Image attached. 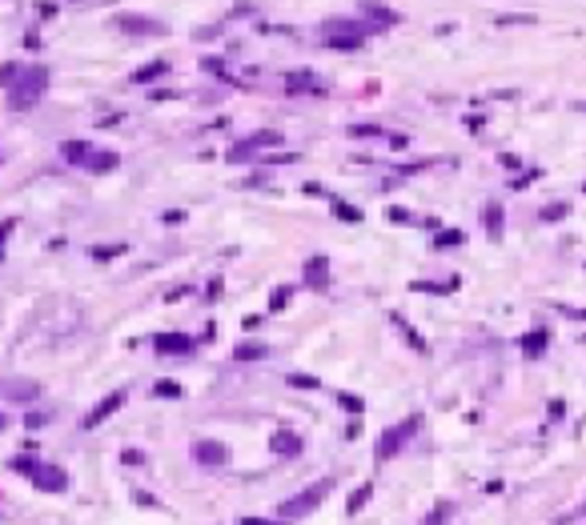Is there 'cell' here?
<instances>
[{"instance_id": "obj_1", "label": "cell", "mask_w": 586, "mask_h": 525, "mask_svg": "<svg viewBox=\"0 0 586 525\" xmlns=\"http://www.w3.org/2000/svg\"><path fill=\"white\" fill-rule=\"evenodd\" d=\"M45 89H48V69L32 65V69H24L21 81L8 89V100H12V109H17V113H24V109H32V105L45 96Z\"/></svg>"}, {"instance_id": "obj_2", "label": "cell", "mask_w": 586, "mask_h": 525, "mask_svg": "<svg viewBox=\"0 0 586 525\" xmlns=\"http://www.w3.org/2000/svg\"><path fill=\"white\" fill-rule=\"evenodd\" d=\"M381 28L370 24L366 17H329L322 21V36H346V41H357V45H366V36H377Z\"/></svg>"}, {"instance_id": "obj_3", "label": "cell", "mask_w": 586, "mask_h": 525, "mask_svg": "<svg viewBox=\"0 0 586 525\" xmlns=\"http://www.w3.org/2000/svg\"><path fill=\"white\" fill-rule=\"evenodd\" d=\"M17 469L32 478L36 489H45V493H61V489H69V473L65 469H56V465H45V461H17Z\"/></svg>"}, {"instance_id": "obj_4", "label": "cell", "mask_w": 586, "mask_h": 525, "mask_svg": "<svg viewBox=\"0 0 586 525\" xmlns=\"http://www.w3.org/2000/svg\"><path fill=\"white\" fill-rule=\"evenodd\" d=\"M113 24H117L121 32H129V36H161V32H165L161 21L141 17V12H117V17H113Z\"/></svg>"}, {"instance_id": "obj_5", "label": "cell", "mask_w": 586, "mask_h": 525, "mask_svg": "<svg viewBox=\"0 0 586 525\" xmlns=\"http://www.w3.org/2000/svg\"><path fill=\"white\" fill-rule=\"evenodd\" d=\"M329 493V481H317V485H309L302 497H293V502L282 505V517H302V513H309V509H317V505L326 502Z\"/></svg>"}, {"instance_id": "obj_6", "label": "cell", "mask_w": 586, "mask_h": 525, "mask_svg": "<svg viewBox=\"0 0 586 525\" xmlns=\"http://www.w3.org/2000/svg\"><path fill=\"white\" fill-rule=\"evenodd\" d=\"M418 425H422L418 417H406V421H401L398 429H390V433H381V441H377V457H394V453L401 449V445L410 441V437L418 433Z\"/></svg>"}, {"instance_id": "obj_7", "label": "cell", "mask_w": 586, "mask_h": 525, "mask_svg": "<svg viewBox=\"0 0 586 525\" xmlns=\"http://www.w3.org/2000/svg\"><path fill=\"white\" fill-rule=\"evenodd\" d=\"M278 144H282V133L265 129V133H253L249 140L233 144V149H229V157H233V160H245V157H253V153H261V149H278Z\"/></svg>"}, {"instance_id": "obj_8", "label": "cell", "mask_w": 586, "mask_h": 525, "mask_svg": "<svg viewBox=\"0 0 586 525\" xmlns=\"http://www.w3.org/2000/svg\"><path fill=\"white\" fill-rule=\"evenodd\" d=\"M357 17H366L370 24L377 28H390V24H398L401 17L390 8V4H381V0H357Z\"/></svg>"}, {"instance_id": "obj_9", "label": "cell", "mask_w": 586, "mask_h": 525, "mask_svg": "<svg viewBox=\"0 0 586 525\" xmlns=\"http://www.w3.org/2000/svg\"><path fill=\"white\" fill-rule=\"evenodd\" d=\"M285 89L293 92V96H297V92H313V96H322L326 85L313 76V69H293V72H285Z\"/></svg>"}, {"instance_id": "obj_10", "label": "cell", "mask_w": 586, "mask_h": 525, "mask_svg": "<svg viewBox=\"0 0 586 525\" xmlns=\"http://www.w3.org/2000/svg\"><path fill=\"white\" fill-rule=\"evenodd\" d=\"M153 349H157V353H193L197 341L185 337V333H157V337H153Z\"/></svg>"}, {"instance_id": "obj_11", "label": "cell", "mask_w": 586, "mask_h": 525, "mask_svg": "<svg viewBox=\"0 0 586 525\" xmlns=\"http://www.w3.org/2000/svg\"><path fill=\"white\" fill-rule=\"evenodd\" d=\"M121 405H125V389L109 393V397H105V401H101V405H96V409L89 413V417H85V429H96V425H101L105 417H113V413H117Z\"/></svg>"}, {"instance_id": "obj_12", "label": "cell", "mask_w": 586, "mask_h": 525, "mask_svg": "<svg viewBox=\"0 0 586 525\" xmlns=\"http://www.w3.org/2000/svg\"><path fill=\"white\" fill-rule=\"evenodd\" d=\"M193 457L201 465H221V461H229V449L221 441H193Z\"/></svg>"}, {"instance_id": "obj_13", "label": "cell", "mask_w": 586, "mask_h": 525, "mask_svg": "<svg viewBox=\"0 0 586 525\" xmlns=\"http://www.w3.org/2000/svg\"><path fill=\"white\" fill-rule=\"evenodd\" d=\"M326 281H329V261L326 257H309L305 261V285L309 289H326Z\"/></svg>"}, {"instance_id": "obj_14", "label": "cell", "mask_w": 586, "mask_h": 525, "mask_svg": "<svg viewBox=\"0 0 586 525\" xmlns=\"http://www.w3.org/2000/svg\"><path fill=\"white\" fill-rule=\"evenodd\" d=\"M165 72H169V61H165V56H157V61H149V65H141V69L133 72L129 81H133V85H153V81H161Z\"/></svg>"}, {"instance_id": "obj_15", "label": "cell", "mask_w": 586, "mask_h": 525, "mask_svg": "<svg viewBox=\"0 0 586 525\" xmlns=\"http://www.w3.org/2000/svg\"><path fill=\"white\" fill-rule=\"evenodd\" d=\"M478 221H482V228H486L490 237H502V205H498V201H486L482 213H478Z\"/></svg>"}, {"instance_id": "obj_16", "label": "cell", "mask_w": 586, "mask_h": 525, "mask_svg": "<svg viewBox=\"0 0 586 525\" xmlns=\"http://www.w3.org/2000/svg\"><path fill=\"white\" fill-rule=\"evenodd\" d=\"M550 345V329H530L526 337H522V353L534 361V357H542V349Z\"/></svg>"}, {"instance_id": "obj_17", "label": "cell", "mask_w": 586, "mask_h": 525, "mask_svg": "<svg viewBox=\"0 0 586 525\" xmlns=\"http://www.w3.org/2000/svg\"><path fill=\"white\" fill-rule=\"evenodd\" d=\"M117 164H121V157L113 153V149H105V153H96V149H93V157L85 160V169H89V173H113Z\"/></svg>"}, {"instance_id": "obj_18", "label": "cell", "mask_w": 586, "mask_h": 525, "mask_svg": "<svg viewBox=\"0 0 586 525\" xmlns=\"http://www.w3.org/2000/svg\"><path fill=\"white\" fill-rule=\"evenodd\" d=\"M269 445H273V453H285V457H293V453H297V449H302V437H297V433H289V429H278V433H273V441H269Z\"/></svg>"}, {"instance_id": "obj_19", "label": "cell", "mask_w": 586, "mask_h": 525, "mask_svg": "<svg viewBox=\"0 0 586 525\" xmlns=\"http://www.w3.org/2000/svg\"><path fill=\"white\" fill-rule=\"evenodd\" d=\"M61 157L69 160V164H85V160L93 157V149H89L85 140H65V144H61Z\"/></svg>"}, {"instance_id": "obj_20", "label": "cell", "mask_w": 586, "mask_h": 525, "mask_svg": "<svg viewBox=\"0 0 586 525\" xmlns=\"http://www.w3.org/2000/svg\"><path fill=\"white\" fill-rule=\"evenodd\" d=\"M265 353H269V349H265L261 341H245V345H237V349H233V361L245 365V361H261Z\"/></svg>"}, {"instance_id": "obj_21", "label": "cell", "mask_w": 586, "mask_h": 525, "mask_svg": "<svg viewBox=\"0 0 586 525\" xmlns=\"http://www.w3.org/2000/svg\"><path fill=\"white\" fill-rule=\"evenodd\" d=\"M41 385L36 381H8V397H17V401H28V397H36Z\"/></svg>"}, {"instance_id": "obj_22", "label": "cell", "mask_w": 586, "mask_h": 525, "mask_svg": "<svg viewBox=\"0 0 586 525\" xmlns=\"http://www.w3.org/2000/svg\"><path fill=\"white\" fill-rule=\"evenodd\" d=\"M24 65H17V61H8V65H0V89H12L17 81H21Z\"/></svg>"}, {"instance_id": "obj_23", "label": "cell", "mask_w": 586, "mask_h": 525, "mask_svg": "<svg viewBox=\"0 0 586 525\" xmlns=\"http://www.w3.org/2000/svg\"><path fill=\"white\" fill-rule=\"evenodd\" d=\"M329 208H333V217H342V221H362V208H353V205H346V201H329Z\"/></svg>"}, {"instance_id": "obj_24", "label": "cell", "mask_w": 586, "mask_h": 525, "mask_svg": "<svg viewBox=\"0 0 586 525\" xmlns=\"http://www.w3.org/2000/svg\"><path fill=\"white\" fill-rule=\"evenodd\" d=\"M350 137L353 140H374V137H386V129H377V125H350Z\"/></svg>"}, {"instance_id": "obj_25", "label": "cell", "mask_w": 586, "mask_h": 525, "mask_svg": "<svg viewBox=\"0 0 586 525\" xmlns=\"http://www.w3.org/2000/svg\"><path fill=\"white\" fill-rule=\"evenodd\" d=\"M201 69H205V72H213V76H221V81L229 76V65H225L221 56H205V61H201Z\"/></svg>"}, {"instance_id": "obj_26", "label": "cell", "mask_w": 586, "mask_h": 525, "mask_svg": "<svg viewBox=\"0 0 586 525\" xmlns=\"http://www.w3.org/2000/svg\"><path fill=\"white\" fill-rule=\"evenodd\" d=\"M326 48H333V52H357V41H346V36H326Z\"/></svg>"}, {"instance_id": "obj_27", "label": "cell", "mask_w": 586, "mask_h": 525, "mask_svg": "<svg viewBox=\"0 0 586 525\" xmlns=\"http://www.w3.org/2000/svg\"><path fill=\"white\" fill-rule=\"evenodd\" d=\"M153 393H157V397H169V401H177V397H181V385H177V381H157Z\"/></svg>"}, {"instance_id": "obj_28", "label": "cell", "mask_w": 586, "mask_h": 525, "mask_svg": "<svg viewBox=\"0 0 586 525\" xmlns=\"http://www.w3.org/2000/svg\"><path fill=\"white\" fill-rule=\"evenodd\" d=\"M466 241V233H458V228H446L442 237H438V249H450V245H462Z\"/></svg>"}, {"instance_id": "obj_29", "label": "cell", "mask_w": 586, "mask_h": 525, "mask_svg": "<svg viewBox=\"0 0 586 525\" xmlns=\"http://www.w3.org/2000/svg\"><path fill=\"white\" fill-rule=\"evenodd\" d=\"M566 213H570V205H546L538 217H542V221H563Z\"/></svg>"}, {"instance_id": "obj_30", "label": "cell", "mask_w": 586, "mask_h": 525, "mask_svg": "<svg viewBox=\"0 0 586 525\" xmlns=\"http://www.w3.org/2000/svg\"><path fill=\"white\" fill-rule=\"evenodd\" d=\"M289 385H297V389H322V381H317V377H302V373H293V377H289Z\"/></svg>"}, {"instance_id": "obj_31", "label": "cell", "mask_w": 586, "mask_h": 525, "mask_svg": "<svg viewBox=\"0 0 586 525\" xmlns=\"http://www.w3.org/2000/svg\"><path fill=\"white\" fill-rule=\"evenodd\" d=\"M125 253V245H109V249H93V257L96 261H109V257H121Z\"/></svg>"}, {"instance_id": "obj_32", "label": "cell", "mask_w": 586, "mask_h": 525, "mask_svg": "<svg viewBox=\"0 0 586 525\" xmlns=\"http://www.w3.org/2000/svg\"><path fill=\"white\" fill-rule=\"evenodd\" d=\"M366 502H370V489H362V493H353V497H350V513H357V509H362Z\"/></svg>"}, {"instance_id": "obj_33", "label": "cell", "mask_w": 586, "mask_h": 525, "mask_svg": "<svg viewBox=\"0 0 586 525\" xmlns=\"http://www.w3.org/2000/svg\"><path fill=\"white\" fill-rule=\"evenodd\" d=\"M386 140H390V149H406V144H410L406 133H386Z\"/></svg>"}, {"instance_id": "obj_34", "label": "cell", "mask_w": 586, "mask_h": 525, "mask_svg": "<svg viewBox=\"0 0 586 525\" xmlns=\"http://www.w3.org/2000/svg\"><path fill=\"white\" fill-rule=\"evenodd\" d=\"M342 405H346V409H357V413H362V397H350V393H342Z\"/></svg>"}, {"instance_id": "obj_35", "label": "cell", "mask_w": 586, "mask_h": 525, "mask_svg": "<svg viewBox=\"0 0 586 525\" xmlns=\"http://www.w3.org/2000/svg\"><path fill=\"white\" fill-rule=\"evenodd\" d=\"M498 160H502V164H506V169H522V160H518L514 153H502V157H498Z\"/></svg>"}, {"instance_id": "obj_36", "label": "cell", "mask_w": 586, "mask_h": 525, "mask_svg": "<svg viewBox=\"0 0 586 525\" xmlns=\"http://www.w3.org/2000/svg\"><path fill=\"white\" fill-rule=\"evenodd\" d=\"M285 301H289V289H278V293H273V301H269V305H273V309H282Z\"/></svg>"}, {"instance_id": "obj_37", "label": "cell", "mask_w": 586, "mask_h": 525, "mask_svg": "<svg viewBox=\"0 0 586 525\" xmlns=\"http://www.w3.org/2000/svg\"><path fill=\"white\" fill-rule=\"evenodd\" d=\"M36 8H41V17H45V21H52V17H56V4H48V0H45V4H36Z\"/></svg>"}, {"instance_id": "obj_38", "label": "cell", "mask_w": 586, "mask_h": 525, "mask_svg": "<svg viewBox=\"0 0 586 525\" xmlns=\"http://www.w3.org/2000/svg\"><path fill=\"white\" fill-rule=\"evenodd\" d=\"M24 48H41V36L36 32H24Z\"/></svg>"}, {"instance_id": "obj_39", "label": "cell", "mask_w": 586, "mask_h": 525, "mask_svg": "<svg viewBox=\"0 0 586 525\" xmlns=\"http://www.w3.org/2000/svg\"><path fill=\"white\" fill-rule=\"evenodd\" d=\"M205 293H209L205 301H217V293H221V281H209V289H205Z\"/></svg>"}, {"instance_id": "obj_40", "label": "cell", "mask_w": 586, "mask_h": 525, "mask_svg": "<svg viewBox=\"0 0 586 525\" xmlns=\"http://www.w3.org/2000/svg\"><path fill=\"white\" fill-rule=\"evenodd\" d=\"M12 228H17V221H0V241H4V237H8Z\"/></svg>"}, {"instance_id": "obj_41", "label": "cell", "mask_w": 586, "mask_h": 525, "mask_svg": "<svg viewBox=\"0 0 586 525\" xmlns=\"http://www.w3.org/2000/svg\"><path fill=\"white\" fill-rule=\"evenodd\" d=\"M0 429H8V417H4V413H0Z\"/></svg>"}]
</instances>
